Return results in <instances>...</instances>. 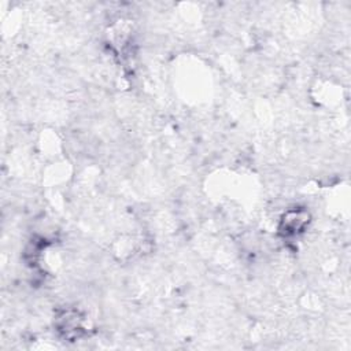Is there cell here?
<instances>
[{
	"mask_svg": "<svg viewBox=\"0 0 351 351\" xmlns=\"http://www.w3.org/2000/svg\"><path fill=\"white\" fill-rule=\"evenodd\" d=\"M311 221L310 211L306 207L287 208L278 223V230L284 237H296L302 234Z\"/></svg>",
	"mask_w": 351,
	"mask_h": 351,
	"instance_id": "1",
	"label": "cell"
}]
</instances>
